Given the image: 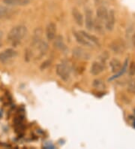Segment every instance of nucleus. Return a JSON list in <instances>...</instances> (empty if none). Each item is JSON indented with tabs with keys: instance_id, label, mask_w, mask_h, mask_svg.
Listing matches in <instances>:
<instances>
[{
	"instance_id": "423d86ee",
	"label": "nucleus",
	"mask_w": 135,
	"mask_h": 149,
	"mask_svg": "<svg viewBox=\"0 0 135 149\" xmlns=\"http://www.w3.org/2000/svg\"><path fill=\"white\" fill-rule=\"evenodd\" d=\"M56 32H57V28L56 24H54L53 22H50L46 26V31H45V35L47 40L53 41L56 37Z\"/></svg>"
},
{
	"instance_id": "39448f33",
	"label": "nucleus",
	"mask_w": 135,
	"mask_h": 149,
	"mask_svg": "<svg viewBox=\"0 0 135 149\" xmlns=\"http://www.w3.org/2000/svg\"><path fill=\"white\" fill-rule=\"evenodd\" d=\"M17 56V52L13 48H7L3 51L0 52V62L6 63L9 62Z\"/></svg>"
},
{
	"instance_id": "ddd939ff",
	"label": "nucleus",
	"mask_w": 135,
	"mask_h": 149,
	"mask_svg": "<svg viewBox=\"0 0 135 149\" xmlns=\"http://www.w3.org/2000/svg\"><path fill=\"white\" fill-rule=\"evenodd\" d=\"M16 11V9H14L11 7L7 5H1L0 4V17L3 18V17H11L15 14Z\"/></svg>"
},
{
	"instance_id": "6e6552de",
	"label": "nucleus",
	"mask_w": 135,
	"mask_h": 149,
	"mask_svg": "<svg viewBox=\"0 0 135 149\" xmlns=\"http://www.w3.org/2000/svg\"><path fill=\"white\" fill-rule=\"evenodd\" d=\"M105 64L101 63V61H94L90 67V72L95 76H97L105 71Z\"/></svg>"
},
{
	"instance_id": "1a4fd4ad",
	"label": "nucleus",
	"mask_w": 135,
	"mask_h": 149,
	"mask_svg": "<svg viewBox=\"0 0 135 149\" xmlns=\"http://www.w3.org/2000/svg\"><path fill=\"white\" fill-rule=\"evenodd\" d=\"M73 35H74V36L78 44H80V45L86 46V47H93V45H92V44L87 40L86 37L80 31H74L73 32Z\"/></svg>"
},
{
	"instance_id": "a878e982",
	"label": "nucleus",
	"mask_w": 135,
	"mask_h": 149,
	"mask_svg": "<svg viewBox=\"0 0 135 149\" xmlns=\"http://www.w3.org/2000/svg\"><path fill=\"white\" fill-rule=\"evenodd\" d=\"M1 45H2V44H1V42H0V47H1Z\"/></svg>"
},
{
	"instance_id": "aec40b11",
	"label": "nucleus",
	"mask_w": 135,
	"mask_h": 149,
	"mask_svg": "<svg viewBox=\"0 0 135 149\" xmlns=\"http://www.w3.org/2000/svg\"><path fill=\"white\" fill-rule=\"evenodd\" d=\"M93 87L97 90H104L105 88V84L101 79H96L93 81Z\"/></svg>"
},
{
	"instance_id": "393cba45",
	"label": "nucleus",
	"mask_w": 135,
	"mask_h": 149,
	"mask_svg": "<svg viewBox=\"0 0 135 149\" xmlns=\"http://www.w3.org/2000/svg\"><path fill=\"white\" fill-rule=\"evenodd\" d=\"M2 37H3V32L2 30H0V41L2 38Z\"/></svg>"
},
{
	"instance_id": "f8f14e48",
	"label": "nucleus",
	"mask_w": 135,
	"mask_h": 149,
	"mask_svg": "<svg viewBox=\"0 0 135 149\" xmlns=\"http://www.w3.org/2000/svg\"><path fill=\"white\" fill-rule=\"evenodd\" d=\"M42 34H43V30L42 28H36L33 33V39H32V43H31V47L33 48H35L36 46L38 45L41 41L42 40Z\"/></svg>"
},
{
	"instance_id": "a211bd4d",
	"label": "nucleus",
	"mask_w": 135,
	"mask_h": 149,
	"mask_svg": "<svg viewBox=\"0 0 135 149\" xmlns=\"http://www.w3.org/2000/svg\"><path fill=\"white\" fill-rule=\"evenodd\" d=\"M54 46L56 47L58 50L65 52L67 50L66 45L64 42V38L62 36H56V37L54 39Z\"/></svg>"
},
{
	"instance_id": "5701e85b",
	"label": "nucleus",
	"mask_w": 135,
	"mask_h": 149,
	"mask_svg": "<svg viewBox=\"0 0 135 149\" xmlns=\"http://www.w3.org/2000/svg\"><path fill=\"white\" fill-rule=\"evenodd\" d=\"M50 65H51V62H50V61H45V62H44L43 63H42V65H41V69H42V70H44V69H45L46 68L48 67Z\"/></svg>"
},
{
	"instance_id": "4be33fe9",
	"label": "nucleus",
	"mask_w": 135,
	"mask_h": 149,
	"mask_svg": "<svg viewBox=\"0 0 135 149\" xmlns=\"http://www.w3.org/2000/svg\"><path fill=\"white\" fill-rule=\"evenodd\" d=\"M128 74L131 76H134L135 74V63L132 62L128 68Z\"/></svg>"
},
{
	"instance_id": "b1692460",
	"label": "nucleus",
	"mask_w": 135,
	"mask_h": 149,
	"mask_svg": "<svg viewBox=\"0 0 135 149\" xmlns=\"http://www.w3.org/2000/svg\"><path fill=\"white\" fill-rule=\"evenodd\" d=\"M132 44H133L134 47H135V33L132 36Z\"/></svg>"
},
{
	"instance_id": "bb28decb",
	"label": "nucleus",
	"mask_w": 135,
	"mask_h": 149,
	"mask_svg": "<svg viewBox=\"0 0 135 149\" xmlns=\"http://www.w3.org/2000/svg\"><path fill=\"white\" fill-rule=\"evenodd\" d=\"M134 127H135V122H134Z\"/></svg>"
},
{
	"instance_id": "4468645a",
	"label": "nucleus",
	"mask_w": 135,
	"mask_h": 149,
	"mask_svg": "<svg viewBox=\"0 0 135 149\" xmlns=\"http://www.w3.org/2000/svg\"><path fill=\"white\" fill-rule=\"evenodd\" d=\"M36 49L38 50V58L41 59L42 56H44L47 54V51L49 49V45L45 41L42 40L38 44V45L36 46Z\"/></svg>"
},
{
	"instance_id": "20e7f679",
	"label": "nucleus",
	"mask_w": 135,
	"mask_h": 149,
	"mask_svg": "<svg viewBox=\"0 0 135 149\" xmlns=\"http://www.w3.org/2000/svg\"><path fill=\"white\" fill-rule=\"evenodd\" d=\"M110 48L114 54H122L126 49V45L123 39H115L110 44Z\"/></svg>"
},
{
	"instance_id": "412c9836",
	"label": "nucleus",
	"mask_w": 135,
	"mask_h": 149,
	"mask_svg": "<svg viewBox=\"0 0 135 149\" xmlns=\"http://www.w3.org/2000/svg\"><path fill=\"white\" fill-rule=\"evenodd\" d=\"M128 91L130 93H135V79H133L129 82L128 86Z\"/></svg>"
},
{
	"instance_id": "9d476101",
	"label": "nucleus",
	"mask_w": 135,
	"mask_h": 149,
	"mask_svg": "<svg viewBox=\"0 0 135 149\" xmlns=\"http://www.w3.org/2000/svg\"><path fill=\"white\" fill-rule=\"evenodd\" d=\"M108 10L105 6H100L96 10V20L100 22L105 23L108 16Z\"/></svg>"
},
{
	"instance_id": "f3484780",
	"label": "nucleus",
	"mask_w": 135,
	"mask_h": 149,
	"mask_svg": "<svg viewBox=\"0 0 135 149\" xmlns=\"http://www.w3.org/2000/svg\"><path fill=\"white\" fill-rule=\"evenodd\" d=\"M110 66L113 73H119L123 68L120 60L116 58H113L110 61Z\"/></svg>"
},
{
	"instance_id": "9b49d317",
	"label": "nucleus",
	"mask_w": 135,
	"mask_h": 149,
	"mask_svg": "<svg viewBox=\"0 0 135 149\" xmlns=\"http://www.w3.org/2000/svg\"><path fill=\"white\" fill-rule=\"evenodd\" d=\"M94 24L95 19L93 17L92 11L90 9H87L86 11V17H85V26L88 30L91 31L94 29Z\"/></svg>"
},
{
	"instance_id": "6ab92c4d",
	"label": "nucleus",
	"mask_w": 135,
	"mask_h": 149,
	"mask_svg": "<svg viewBox=\"0 0 135 149\" xmlns=\"http://www.w3.org/2000/svg\"><path fill=\"white\" fill-rule=\"evenodd\" d=\"M80 32L86 37V38H87V40H88L90 43L92 44V45H93V47H95V46H100V43H99L98 42V39L96 36H94L92 35L89 34V33L84 31V30H80Z\"/></svg>"
},
{
	"instance_id": "f257e3e1",
	"label": "nucleus",
	"mask_w": 135,
	"mask_h": 149,
	"mask_svg": "<svg viewBox=\"0 0 135 149\" xmlns=\"http://www.w3.org/2000/svg\"><path fill=\"white\" fill-rule=\"evenodd\" d=\"M28 33L27 27L24 25H17L11 28L8 33L7 40L13 45H17L20 43Z\"/></svg>"
},
{
	"instance_id": "cd10ccee",
	"label": "nucleus",
	"mask_w": 135,
	"mask_h": 149,
	"mask_svg": "<svg viewBox=\"0 0 135 149\" xmlns=\"http://www.w3.org/2000/svg\"><path fill=\"white\" fill-rule=\"evenodd\" d=\"M0 19H1V17H0Z\"/></svg>"
},
{
	"instance_id": "0eeeda50",
	"label": "nucleus",
	"mask_w": 135,
	"mask_h": 149,
	"mask_svg": "<svg viewBox=\"0 0 135 149\" xmlns=\"http://www.w3.org/2000/svg\"><path fill=\"white\" fill-rule=\"evenodd\" d=\"M116 15L114 10H110L108 13L107 18L105 21V29L108 31H113L115 27Z\"/></svg>"
},
{
	"instance_id": "7ed1b4c3",
	"label": "nucleus",
	"mask_w": 135,
	"mask_h": 149,
	"mask_svg": "<svg viewBox=\"0 0 135 149\" xmlns=\"http://www.w3.org/2000/svg\"><path fill=\"white\" fill-rule=\"evenodd\" d=\"M72 55L74 58L80 60H89L91 58V54L81 47H75L72 50Z\"/></svg>"
},
{
	"instance_id": "dca6fc26",
	"label": "nucleus",
	"mask_w": 135,
	"mask_h": 149,
	"mask_svg": "<svg viewBox=\"0 0 135 149\" xmlns=\"http://www.w3.org/2000/svg\"><path fill=\"white\" fill-rule=\"evenodd\" d=\"M33 2V0H3V2L9 6H25Z\"/></svg>"
},
{
	"instance_id": "2eb2a0df",
	"label": "nucleus",
	"mask_w": 135,
	"mask_h": 149,
	"mask_svg": "<svg viewBox=\"0 0 135 149\" xmlns=\"http://www.w3.org/2000/svg\"><path fill=\"white\" fill-rule=\"evenodd\" d=\"M71 14L76 24L80 26H82L83 25V23H84V19H83V16L81 14L80 11L78 8H72Z\"/></svg>"
},
{
	"instance_id": "f03ea898",
	"label": "nucleus",
	"mask_w": 135,
	"mask_h": 149,
	"mask_svg": "<svg viewBox=\"0 0 135 149\" xmlns=\"http://www.w3.org/2000/svg\"><path fill=\"white\" fill-rule=\"evenodd\" d=\"M56 72L58 76L64 81H68L70 79L71 69L66 63H58L56 66Z\"/></svg>"
}]
</instances>
